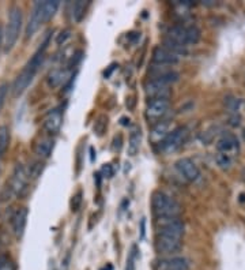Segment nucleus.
I'll return each mask as SVG.
<instances>
[{"instance_id": "31", "label": "nucleus", "mask_w": 245, "mask_h": 270, "mask_svg": "<svg viewBox=\"0 0 245 270\" xmlns=\"http://www.w3.org/2000/svg\"><path fill=\"white\" fill-rule=\"evenodd\" d=\"M102 270H113V267H112V266H110V265H108V269H106V267H105V269H102Z\"/></svg>"}, {"instance_id": "32", "label": "nucleus", "mask_w": 245, "mask_h": 270, "mask_svg": "<svg viewBox=\"0 0 245 270\" xmlns=\"http://www.w3.org/2000/svg\"><path fill=\"white\" fill-rule=\"evenodd\" d=\"M2 157H3V154L0 153V165H2Z\"/></svg>"}, {"instance_id": "5", "label": "nucleus", "mask_w": 245, "mask_h": 270, "mask_svg": "<svg viewBox=\"0 0 245 270\" xmlns=\"http://www.w3.org/2000/svg\"><path fill=\"white\" fill-rule=\"evenodd\" d=\"M166 40L179 45L180 48H187L188 45H195L200 40V30L196 26L176 25L166 33Z\"/></svg>"}, {"instance_id": "13", "label": "nucleus", "mask_w": 245, "mask_h": 270, "mask_svg": "<svg viewBox=\"0 0 245 270\" xmlns=\"http://www.w3.org/2000/svg\"><path fill=\"white\" fill-rule=\"evenodd\" d=\"M153 61L159 67L163 65H172L179 63V55L165 47H155L153 51Z\"/></svg>"}, {"instance_id": "1", "label": "nucleus", "mask_w": 245, "mask_h": 270, "mask_svg": "<svg viewBox=\"0 0 245 270\" xmlns=\"http://www.w3.org/2000/svg\"><path fill=\"white\" fill-rule=\"evenodd\" d=\"M49 45V36L45 38V41L42 42L40 48L37 49V52L32 56V59L26 63V65L23 67V70L16 75L15 81L11 86V92L14 97H19L20 94H23V92L29 87V85L32 83L36 74L38 73L41 64L45 59V52L48 49Z\"/></svg>"}, {"instance_id": "22", "label": "nucleus", "mask_w": 245, "mask_h": 270, "mask_svg": "<svg viewBox=\"0 0 245 270\" xmlns=\"http://www.w3.org/2000/svg\"><path fill=\"white\" fill-rule=\"evenodd\" d=\"M10 145V128L7 126H0V153L4 154Z\"/></svg>"}, {"instance_id": "9", "label": "nucleus", "mask_w": 245, "mask_h": 270, "mask_svg": "<svg viewBox=\"0 0 245 270\" xmlns=\"http://www.w3.org/2000/svg\"><path fill=\"white\" fill-rule=\"evenodd\" d=\"M155 251L159 255L163 257H172L181 250L183 247V241L181 239H176V237L169 236H161V235H155L154 241Z\"/></svg>"}, {"instance_id": "8", "label": "nucleus", "mask_w": 245, "mask_h": 270, "mask_svg": "<svg viewBox=\"0 0 245 270\" xmlns=\"http://www.w3.org/2000/svg\"><path fill=\"white\" fill-rule=\"evenodd\" d=\"M169 108H170L169 98H153L147 102L144 115H146V119L149 122L158 123L169 112Z\"/></svg>"}, {"instance_id": "21", "label": "nucleus", "mask_w": 245, "mask_h": 270, "mask_svg": "<svg viewBox=\"0 0 245 270\" xmlns=\"http://www.w3.org/2000/svg\"><path fill=\"white\" fill-rule=\"evenodd\" d=\"M89 2H75L72 6V16L77 22H81L82 18L85 16L86 10L89 7Z\"/></svg>"}, {"instance_id": "2", "label": "nucleus", "mask_w": 245, "mask_h": 270, "mask_svg": "<svg viewBox=\"0 0 245 270\" xmlns=\"http://www.w3.org/2000/svg\"><path fill=\"white\" fill-rule=\"evenodd\" d=\"M60 3L57 0H46V2H37L34 4V7L32 10V14H30V18H29V22L26 25V29H24V34H26V38H30L38 32V29L48 22L55 16L56 14L57 8H59Z\"/></svg>"}, {"instance_id": "14", "label": "nucleus", "mask_w": 245, "mask_h": 270, "mask_svg": "<svg viewBox=\"0 0 245 270\" xmlns=\"http://www.w3.org/2000/svg\"><path fill=\"white\" fill-rule=\"evenodd\" d=\"M61 124H63V114L59 109H53L45 116L42 127L49 135H55L60 131Z\"/></svg>"}, {"instance_id": "12", "label": "nucleus", "mask_w": 245, "mask_h": 270, "mask_svg": "<svg viewBox=\"0 0 245 270\" xmlns=\"http://www.w3.org/2000/svg\"><path fill=\"white\" fill-rule=\"evenodd\" d=\"M175 167L180 175L183 176L185 180H188V182H196V180L199 179L200 176L199 168H198V165H196L192 160L189 159L177 160L175 164Z\"/></svg>"}, {"instance_id": "15", "label": "nucleus", "mask_w": 245, "mask_h": 270, "mask_svg": "<svg viewBox=\"0 0 245 270\" xmlns=\"http://www.w3.org/2000/svg\"><path fill=\"white\" fill-rule=\"evenodd\" d=\"M28 209L20 208L18 209V210L14 213V216H12V232H14L16 239H20V237L23 236L26 224H28Z\"/></svg>"}, {"instance_id": "24", "label": "nucleus", "mask_w": 245, "mask_h": 270, "mask_svg": "<svg viewBox=\"0 0 245 270\" xmlns=\"http://www.w3.org/2000/svg\"><path fill=\"white\" fill-rule=\"evenodd\" d=\"M216 164H218L220 168H224V169H229L230 165H232V160H230L229 154L218 153V155H216Z\"/></svg>"}, {"instance_id": "7", "label": "nucleus", "mask_w": 245, "mask_h": 270, "mask_svg": "<svg viewBox=\"0 0 245 270\" xmlns=\"http://www.w3.org/2000/svg\"><path fill=\"white\" fill-rule=\"evenodd\" d=\"M188 137V131L185 127H177V128H173V130L166 135V138L163 139L162 142L159 143V149L162 153L165 154H169V153H173L177 149L183 146L185 139Z\"/></svg>"}, {"instance_id": "10", "label": "nucleus", "mask_w": 245, "mask_h": 270, "mask_svg": "<svg viewBox=\"0 0 245 270\" xmlns=\"http://www.w3.org/2000/svg\"><path fill=\"white\" fill-rule=\"evenodd\" d=\"M154 270H189V261L184 257H165L154 262Z\"/></svg>"}, {"instance_id": "6", "label": "nucleus", "mask_w": 245, "mask_h": 270, "mask_svg": "<svg viewBox=\"0 0 245 270\" xmlns=\"http://www.w3.org/2000/svg\"><path fill=\"white\" fill-rule=\"evenodd\" d=\"M155 227H157V235L161 236L176 237V239H183L184 236V222L179 217L155 218Z\"/></svg>"}, {"instance_id": "23", "label": "nucleus", "mask_w": 245, "mask_h": 270, "mask_svg": "<svg viewBox=\"0 0 245 270\" xmlns=\"http://www.w3.org/2000/svg\"><path fill=\"white\" fill-rule=\"evenodd\" d=\"M106 128H108V116H105V115H100L97 119V122L94 123V132L101 137V135L106 131Z\"/></svg>"}, {"instance_id": "20", "label": "nucleus", "mask_w": 245, "mask_h": 270, "mask_svg": "<svg viewBox=\"0 0 245 270\" xmlns=\"http://www.w3.org/2000/svg\"><path fill=\"white\" fill-rule=\"evenodd\" d=\"M140 142H142V134H140V128H134L131 132L130 143H128V151L131 155H136V153L140 149Z\"/></svg>"}, {"instance_id": "27", "label": "nucleus", "mask_w": 245, "mask_h": 270, "mask_svg": "<svg viewBox=\"0 0 245 270\" xmlns=\"http://www.w3.org/2000/svg\"><path fill=\"white\" fill-rule=\"evenodd\" d=\"M72 204H71V210L72 212H77L78 208H79V205H81L82 202V192L78 191V194L75 196H72Z\"/></svg>"}, {"instance_id": "28", "label": "nucleus", "mask_w": 245, "mask_h": 270, "mask_svg": "<svg viewBox=\"0 0 245 270\" xmlns=\"http://www.w3.org/2000/svg\"><path fill=\"white\" fill-rule=\"evenodd\" d=\"M121 145H122V137L120 134L116 135L113 139V150L114 151L120 150V149H121Z\"/></svg>"}, {"instance_id": "18", "label": "nucleus", "mask_w": 245, "mask_h": 270, "mask_svg": "<svg viewBox=\"0 0 245 270\" xmlns=\"http://www.w3.org/2000/svg\"><path fill=\"white\" fill-rule=\"evenodd\" d=\"M53 147H55V141L52 138H41L38 139L36 143H34V147L33 150L37 154V157L45 160L48 159L49 155L52 154Z\"/></svg>"}, {"instance_id": "16", "label": "nucleus", "mask_w": 245, "mask_h": 270, "mask_svg": "<svg viewBox=\"0 0 245 270\" xmlns=\"http://www.w3.org/2000/svg\"><path fill=\"white\" fill-rule=\"evenodd\" d=\"M69 71L67 69H56L52 70L46 77V83L51 89H57L68 81Z\"/></svg>"}, {"instance_id": "26", "label": "nucleus", "mask_w": 245, "mask_h": 270, "mask_svg": "<svg viewBox=\"0 0 245 270\" xmlns=\"http://www.w3.org/2000/svg\"><path fill=\"white\" fill-rule=\"evenodd\" d=\"M69 37H71V30H68V29H65V30H63V32H60V34L57 36L56 38V42L59 45L64 44L65 41L68 40Z\"/></svg>"}, {"instance_id": "11", "label": "nucleus", "mask_w": 245, "mask_h": 270, "mask_svg": "<svg viewBox=\"0 0 245 270\" xmlns=\"http://www.w3.org/2000/svg\"><path fill=\"white\" fill-rule=\"evenodd\" d=\"M29 175L23 165L22 164H16L14 171H12L11 179H10V190H11L12 194L20 195V192L23 191L24 187H26Z\"/></svg>"}, {"instance_id": "3", "label": "nucleus", "mask_w": 245, "mask_h": 270, "mask_svg": "<svg viewBox=\"0 0 245 270\" xmlns=\"http://www.w3.org/2000/svg\"><path fill=\"white\" fill-rule=\"evenodd\" d=\"M22 24H23L22 10L18 6H12L8 11L7 25L3 32V49L6 53L11 52L12 48L15 47L22 30Z\"/></svg>"}, {"instance_id": "25", "label": "nucleus", "mask_w": 245, "mask_h": 270, "mask_svg": "<svg viewBox=\"0 0 245 270\" xmlns=\"http://www.w3.org/2000/svg\"><path fill=\"white\" fill-rule=\"evenodd\" d=\"M8 89H10L8 83H2V85H0V110H2L4 102H6V98H7V94H8Z\"/></svg>"}, {"instance_id": "29", "label": "nucleus", "mask_w": 245, "mask_h": 270, "mask_svg": "<svg viewBox=\"0 0 245 270\" xmlns=\"http://www.w3.org/2000/svg\"><path fill=\"white\" fill-rule=\"evenodd\" d=\"M3 47V29L0 26V48Z\"/></svg>"}, {"instance_id": "4", "label": "nucleus", "mask_w": 245, "mask_h": 270, "mask_svg": "<svg viewBox=\"0 0 245 270\" xmlns=\"http://www.w3.org/2000/svg\"><path fill=\"white\" fill-rule=\"evenodd\" d=\"M151 209L155 218H172L179 217L181 208L172 196L162 191L153 192L151 196Z\"/></svg>"}, {"instance_id": "33", "label": "nucleus", "mask_w": 245, "mask_h": 270, "mask_svg": "<svg viewBox=\"0 0 245 270\" xmlns=\"http://www.w3.org/2000/svg\"><path fill=\"white\" fill-rule=\"evenodd\" d=\"M244 137H245V132H244Z\"/></svg>"}, {"instance_id": "30", "label": "nucleus", "mask_w": 245, "mask_h": 270, "mask_svg": "<svg viewBox=\"0 0 245 270\" xmlns=\"http://www.w3.org/2000/svg\"><path fill=\"white\" fill-rule=\"evenodd\" d=\"M6 262H7V258L3 257V255H0V267H2Z\"/></svg>"}, {"instance_id": "17", "label": "nucleus", "mask_w": 245, "mask_h": 270, "mask_svg": "<svg viewBox=\"0 0 245 270\" xmlns=\"http://www.w3.org/2000/svg\"><path fill=\"white\" fill-rule=\"evenodd\" d=\"M172 131L170 123L166 120H161V122L155 123L150 131V139L153 143H161L163 139L166 138V135Z\"/></svg>"}, {"instance_id": "19", "label": "nucleus", "mask_w": 245, "mask_h": 270, "mask_svg": "<svg viewBox=\"0 0 245 270\" xmlns=\"http://www.w3.org/2000/svg\"><path fill=\"white\" fill-rule=\"evenodd\" d=\"M216 147H218V150L219 153H225V154H228L229 151L236 150L238 149V141L234 135L232 134H225L222 135L216 143Z\"/></svg>"}]
</instances>
